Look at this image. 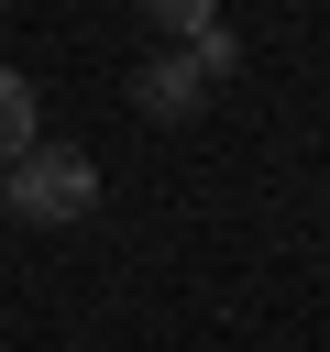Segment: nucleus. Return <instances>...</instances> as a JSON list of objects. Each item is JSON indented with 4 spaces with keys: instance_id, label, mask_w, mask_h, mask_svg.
I'll return each instance as SVG.
<instances>
[{
    "instance_id": "f257e3e1",
    "label": "nucleus",
    "mask_w": 330,
    "mask_h": 352,
    "mask_svg": "<svg viewBox=\"0 0 330 352\" xmlns=\"http://www.w3.org/2000/svg\"><path fill=\"white\" fill-rule=\"evenodd\" d=\"M0 209H22V220H88L99 209V165L77 154V143H22L11 154V176H0Z\"/></svg>"
},
{
    "instance_id": "f03ea898",
    "label": "nucleus",
    "mask_w": 330,
    "mask_h": 352,
    "mask_svg": "<svg viewBox=\"0 0 330 352\" xmlns=\"http://www.w3.org/2000/svg\"><path fill=\"white\" fill-rule=\"evenodd\" d=\"M132 99H143L154 121H198V110H209V77H198V55H154V66L132 77Z\"/></svg>"
},
{
    "instance_id": "7ed1b4c3",
    "label": "nucleus",
    "mask_w": 330,
    "mask_h": 352,
    "mask_svg": "<svg viewBox=\"0 0 330 352\" xmlns=\"http://www.w3.org/2000/svg\"><path fill=\"white\" fill-rule=\"evenodd\" d=\"M22 143H33V77H22V66H0V165H11Z\"/></svg>"
},
{
    "instance_id": "20e7f679",
    "label": "nucleus",
    "mask_w": 330,
    "mask_h": 352,
    "mask_svg": "<svg viewBox=\"0 0 330 352\" xmlns=\"http://www.w3.org/2000/svg\"><path fill=\"white\" fill-rule=\"evenodd\" d=\"M187 55H198V77H209V88H220V77H242V33H220V22H209V33H187Z\"/></svg>"
},
{
    "instance_id": "39448f33",
    "label": "nucleus",
    "mask_w": 330,
    "mask_h": 352,
    "mask_svg": "<svg viewBox=\"0 0 330 352\" xmlns=\"http://www.w3.org/2000/svg\"><path fill=\"white\" fill-rule=\"evenodd\" d=\"M143 11H154V33H209L220 22V0H143Z\"/></svg>"
}]
</instances>
